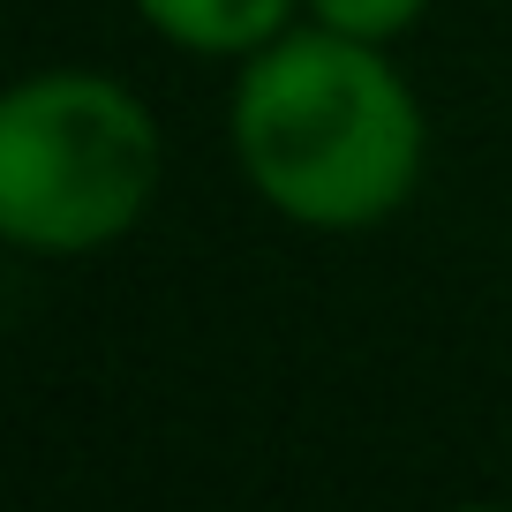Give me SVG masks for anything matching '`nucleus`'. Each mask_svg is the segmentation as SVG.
Here are the masks:
<instances>
[{"mask_svg":"<svg viewBox=\"0 0 512 512\" xmlns=\"http://www.w3.org/2000/svg\"><path fill=\"white\" fill-rule=\"evenodd\" d=\"M234 159L279 219L309 234L384 226L422 181V98L392 53L347 31H279L241 61L234 83Z\"/></svg>","mask_w":512,"mask_h":512,"instance_id":"1","label":"nucleus"},{"mask_svg":"<svg viewBox=\"0 0 512 512\" xmlns=\"http://www.w3.org/2000/svg\"><path fill=\"white\" fill-rule=\"evenodd\" d=\"M159 121L121 76L38 68L0 98V234L31 256H91L159 196Z\"/></svg>","mask_w":512,"mask_h":512,"instance_id":"2","label":"nucleus"},{"mask_svg":"<svg viewBox=\"0 0 512 512\" xmlns=\"http://www.w3.org/2000/svg\"><path fill=\"white\" fill-rule=\"evenodd\" d=\"M302 0H136V16L181 53L204 61H249L264 53L279 31H294Z\"/></svg>","mask_w":512,"mask_h":512,"instance_id":"3","label":"nucleus"},{"mask_svg":"<svg viewBox=\"0 0 512 512\" xmlns=\"http://www.w3.org/2000/svg\"><path fill=\"white\" fill-rule=\"evenodd\" d=\"M309 23H324V31H347V38H369V46H392V38H407L422 23V8L430 0H302Z\"/></svg>","mask_w":512,"mask_h":512,"instance_id":"4","label":"nucleus"}]
</instances>
